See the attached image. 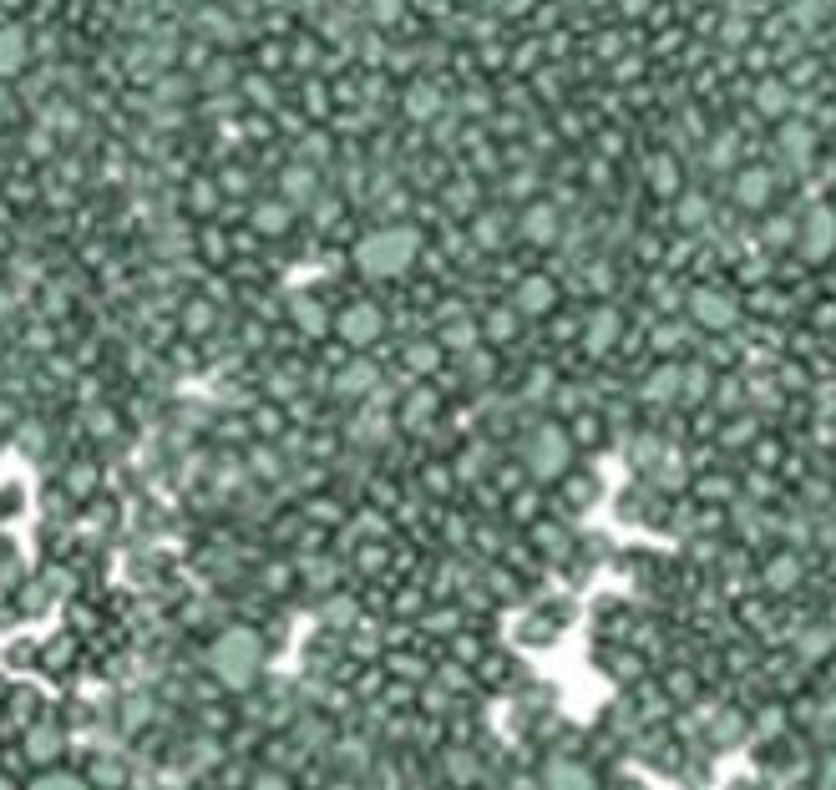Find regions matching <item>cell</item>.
<instances>
[{"mask_svg": "<svg viewBox=\"0 0 836 790\" xmlns=\"http://www.w3.org/2000/svg\"><path fill=\"white\" fill-rule=\"evenodd\" d=\"M355 264L370 274V279H396L416 264V233L411 228H375L360 239L355 249Z\"/></svg>", "mask_w": 836, "mask_h": 790, "instance_id": "obj_1", "label": "cell"}, {"mask_svg": "<svg viewBox=\"0 0 836 790\" xmlns=\"http://www.w3.org/2000/svg\"><path fill=\"white\" fill-rule=\"evenodd\" d=\"M522 461L538 482H558L563 471L573 466V436L558 426V421H543L532 426V436L522 441Z\"/></svg>", "mask_w": 836, "mask_h": 790, "instance_id": "obj_2", "label": "cell"}, {"mask_svg": "<svg viewBox=\"0 0 836 790\" xmlns=\"http://www.w3.org/2000/svg\"><path fill=\"white\" fill-rule=\"evenodd\" d=\"M208 659H213V669H218L223 684H249L254 669H259V639L249 634V628H234V634H223L213 644Z\"/></svg>", "mask_w": 836, "mask_h": 790, "instance_id": "obj_3", "label": "cell"}, {"mask_svg": "<svg viewBox=\"0 0 836 790\" xmlns=\"http://www.w3.org/2000/svg\"><path fill=\"white\" fill-rule=\"evenodd\" d=\"M796 249H801V259H811V264L836 259V208H826V203L806 208V218L796 223Z\"/></svg>", "mask_w": 836, "mask_h": 790, "instance_id": "obj_4", "label": "cell"}, {"mask_svg": "<svg viewBox=\"0 0 836 790\" xmlns=\"http://www.w3.org/2000/svg\"><path fill=\"white\" fill-rule=\"evenodd\" d=\"M684 314L700 325V330H710V335H730L735 330V320H740V309H735V299L730 294H720V289H695L690 299H684Z\"/></svg>", "mask_w": 836, "mask_h": 790, "instance_id": "obj_5", "label": "cell"}, {"mask_svg": "<svg viewBox=\"0 0 836 790\" xmlns=\"http://www.w3.org/2000/svg\"><path fill=\"white\" fill-rule=\"evenodd\" d=\"M335 330H340L345 345H375L380 330H386V314H380L375 304H350L340 320H335Z\"/></svg>", "mask_w": 836, "mask_h": 790, "instance_id": "obj_6", "label": "cell"}, {"mask_svg": "<svg viewBox=\"0 0 836 790\" xmlns=\"http://www.w3.org/2000/svg\"><path fill=\"white\" fill-rule=\"evenodd\" d=\"M771 193H776V178H771L766 168H740V173L730 178V198H735L740 208H766Z\"/></svg>", "mask_w": 836, "mask_h": 790, "instance_id": "obj_7", "label": "cell"}, {"mask_svg": "<svg viewBox=\"0 0 836 790\" xmlns=\"http://www.w3.org/2000/svg\"><path fill=\"white\" fill-rule=\"evenodd\" d=\"M553 299H558L553 279L532 274V279H522V284H517V294H512V314H522V320H538V314H548V309H553Z\"/></svg>", "mask_w": 836, "mask_h": 790, "instance_id": "obj_8", "label": "cell"}, {"mask_svg": "<svg viewBox=\"0 0 836 790\" xmlns=\"http://www.w3.org/2000/svg\"><path fill=\"white\" fill-rule=\"evenodd\" d=\"M639 401H649V406H674V401H679V365H674V360H664V365H654V370L644 375Z\"/></svg>", "mask_w": 836, "mask_h": 790, "instance_id": "obj_9", "label": "cell"}, {"mask_svg": "<svg viewBox=\"0 0 836 790\" xmlns=\"http://www.w3.org/2000/svg\"><path fill=\"white\" fill-rule=\"evenodd\" d=\"M619 335H624V320H619V309H593V320H588V350L593 355H608L619 345Z\"/></svg>", "mask_w": 836, "mask_h": 790, "instance_id": "obj_10", "label": "cell"}, {"mask_svg": "<svg viewBox=\"0 0 836 790\" xmlns=\"http://www.w3.org/2000/svg\"><path fill=\"white\" fill-rule=\"evenodd\" d=\"M755 112L771 117V122H781V117L796 112V92H791L786 82H760V87H755Z\"/></svg>", "mask_w": 836, "mask_h": 790, "instance_id": "obj_11", "label": "cell"}, {"mask_svg": "<svg viewBox=\"0 0 836 790\" xmlns=\"http://www.w3.org/2000/svg\"><path fill=\"white\" fill-rule=\"evenodd\" d=\"M710 390H715V375H710V365H705V360L679 365V401L700 406V401H710Z\"/></svg>", "mask_w": 836, "mask_h": 790, "instance_id": "obj_12", "label": "cell"}, {"mask_svg": "<svg viewBox=\"0 0 836 790\" xmlns=\"http://www.w3.org/2000/svg\"><path fill=\"white\" fill-rule=\"evenodd\" d=\"M548 790H598L593 785V770L578 765V760H553L548 765Z\"/></svg>", "mask_w": 836, "mask_h": 790, "instance_id": "obj_13", "label": "cell"}, {"mask_svg": "<svg viewBox=\"0 0 836 790\" xmlns=\"http://www.w3.org/2000/svg\"><path fill=\"white\" fill-rule=\"evenodd\" d=\"M375 380H380V370H375L370 360H350V365L335 375V390H340V395H370Z\"/></svg>", "mask_w": 836, "mask_h": 790, "instance_id": "obj_14", "label": "cell"}, {"mask_svg": "<svg viewBox=\"0 0 836 790\" xmlns=\"http://www.w3.org/2000/svg\"><path fill=\"white\" fill-rule=\"evenodd\" d=\"M522 233H527L532 244H553V239H558V213H553L548 203L527 208V213H522Z\"/></svg>", "mask_w": 836, "mask_h": 790, "instance_id": "obj_15", "label": "cell"}, {"mask_svg": "<svg viewBox=\"0 0 836 790\" xmlns=\"http://www.w3.org/2000/svg\"><path fill=\"white\" fill-rule=\"evenodd\" d=\"M811 147H816V132H811L806 122H786V127H781V152L791 157V163H806Z\"/></svg>", "mask_w": 836, "mask_h": 790, "instance_id": "obj_16", "label": "cell"}, {"mask_svg": "<svg viewBox=\"0 0 836 790\" xmlns=\"http://www.w3.org/2000/svg\"><path fill=\"white\" fill-rule=\"evenodd\" d=\"M674 218H679L684 228H700V223L710 218V198H705V193H679V203H674Z\"/></svg>", "mask_w": 836, "mask_h": 790, "instance_id": "obj_17", "label": "cell"}, {"mask_svg": "<svg viewBox=\"0 0 836 790\" xmlns=\"http://www.w3.org/2000/svg\"><path fill=\"white\" fill-rule=\"evenodd\" d=\"M766 583H771V588H781V593H786V588H796V583H801V563L791 558V552H781V558H771V563H766Z\"/></svg>", "mask_w": 836, "mask_h": 790, "instance_id": "obj_18", "label": "cell"}, {"mask_svg": "<svg viewBox=\"0 0 836 790\" xmlns=\"http://www.w3.org/2000/svg\"><path fill=\"white\" fill-rule=\"evenodd\" d=\"M649 178H654V188H659V193L679 198V163H674V157H669V152H659V157H654V163H649Z\"/></svg>", "mask_w": 836, "mask_h": 790, "instance_id": "obj_19", "label": "cell"}, {"mask_svg": "<svg viewBox=\"0 0 836 790\" xmlns=\"http://www.w3.org/2000/svg\"><path fill=\"white\" fill-rule=\"evenodd\" d=\"M26 61V36L21 31H0V76H11Z\"/></svg>", "mask_w": 836, "mask_h": 790, "instance_id": "obj_20", "label": "cell"}, {"mask_svg": "<svg viewBox=\"0 0 836 790\" xmlns=\"http://www.w3.org/2000/svg\"><path fill=\"white\" fill-rule=\"evenodd\" d=\"M284 198L289 203H310L315 198V173L310 168H289L284 173Z\"/></svg>", "mask_w": 836, "mask_h": 790, "instance_id": "obj_21", "label": "cell"}, {"mask_svg": "<svg viewBox=\"0 0 836 790\" xmlns=\"http://www.w3.org/2000/svg\"><path fill=\"white\" fill-rule=\"evenodd\" d=\"M254 223H259L264 233H284V228H289V203H259Z\"/></svg>", "mask_w": 836, "mask_h": 790, "instance_id": "obj_22", "label": "cell"}, {"mask_svg": "<svg viewBox=\"0 0 836 790\" xmlns=\"http://www.w3.org/2000/svg\"><path fill=\"white\" fill-rule=\"evenodd\" d=\"M355 431H360L355 441H365V446H380V441H386V431H391V421H386V416H375V411H365Z\"/></svg>", "mask_w": 836, "mask_h": 790, "instance_id": "obj_23", "label": "cell"}, {"mask_svg": "<svg viewBox=\"0 0 836 790\" xmlns=\"http://www.w3.org/2000/svg\"><path fill=\"white\" fill-rule=\"evenodd\" d=\"M406 426H416V421H426V416H436V395H426V390H416L411 401H406Z\"/></svg>", "mask_w": 836, "mask_h": 790, "instance_id": "obj_24", "label": "cell"}, {"mask_svg": "<svg viewBox=\"0 0 836 790\" xmlns=\"http://www.w3.org/2000/svg\"><path fill=\"white\" fill-rule=\"evenodd\" d=\"M487 335H492V340H512V335H517V314H512V309H492Z\"/></svg>", "mask_w": 836, "mask_h": 790, "instance_id": "obj_25", "label": "cell"}, {"mask_svg": "<svg viewBox=\"0 0 836 790\" xmlns=\"http://www.w3.org/2000/svg\"><path fill=\"white\" fill-rule=\"evenodd\" d=\"M56 745H61V735H56V730H36V735L26 740V750H31L36 760H51V755H56Z\"/></svg>", "mask_w": 836, "mask_h": 790, "instance_id": "obj_26", "label": "cell"}, {"mask_svg": "<svg viewBox=\"0 0 836 790\" xmlns=\"http://www.w3.org/2000/svg\"><path fill=\"white\" fill-rule=\"evenodd\" d=\"M791 16H796L801 26H816V21L826 16V0H791Z\"/></svg>", "mask_w": 836, "mask_h": 790, "instance_id": "obj_27", "label": "cell"}, {"mask_svg": "<svg viewBox=\"0 0 836 790\" xmlns=\"http://www.w3.org/2000/svg\"><path fill=\"white\" fill-rule=\"evenodd\" d=\"M446 345H451V350H467V355H472V345H477V330L456 320V325H446Z\"/></svg>", "mask_w": 836, "mask_h": 790, "instance_id": "obj_28", "label": "cell"}, {"mask_svg": "<svg viewBox=\"0 0 836 790\" xmlns=\"http://www.w3.org/2000/svg\"><path fill=\"white\" fill-rule=\"evenodd\" d=\"M826 649H831V634H821V628H811V634L801 639V654H806V659H821Z\"/></svg>", "mask_w": 836, "mask_h": 790, "instance_id": "obj_29", "label": "cell"}, {"mask_svg": "<svg viewBox=\"0 0 836 790\" xmlns=\"http://www.w3.org/2000/svg\"><path fill=\"white\" fill-rule=\"evenodd\" d=\"M411 370H436V345H411Z\"/></svg>", "mask_w": 836, "mask_h": 790, "instance_id": "obj_30", "label": "cell"}, {"mask_svg": "<svg viewBox=\"0 0 836 790\" xmlns=\"http://www.w3.org/2000/svg\"><path fill=\"white\" fill-rule=\"evenodd\" d=\"M411 107H416V117H431L436 97H431V92H411Z\"/></svg>", "mask_w": 836, "mask_h": 790, "instance_id": "obj_31", "label": "cell"}, {"mask_svg": "<svg viewBox=\"0 0 836 790\" xmlns=\"http://www.w3.org/2000/svg\"><path fill=\"white\" fill-rule=\"evenodd\" d=\"M36 790H82V785H76V780H61V775H56V780H41Z\"/></svg>", "mask_w": 836, "mask_h": 790, "instance_id": "obj_32", "label": "cell"}]
</instances>
